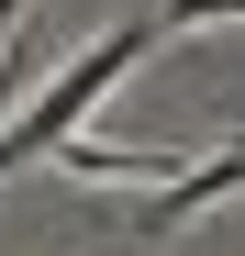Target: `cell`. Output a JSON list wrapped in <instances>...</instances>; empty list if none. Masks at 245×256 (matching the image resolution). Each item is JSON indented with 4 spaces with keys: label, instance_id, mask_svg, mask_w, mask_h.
<instances>
[{
    "label": "cell",
    "instance_id": "6da1fadb",
    "mask_svg": "<svg viewBox=\"0 0 245 256\" xmlns=\"http://www.w3.org/2000/svg\"><path fill=\"white\" fill-rule=\"evenodd\" d=\"M145 45H168V34H156V12H134V22H112V34H100V45L78 56V67H56L45 90H34V100H22L12 122H0V190H12V178H22L34 156H56V145H78V122H90V112H100V100L122 90V78H134V56H145Z\"/></svg>",
    "mask_w": 245,
    "mask_h": 256
},
{
    "label": "cell",
    "instance_id": "7a4b0ae2",
    "mask_svg": "<svg viewBox=\"0 0 245 256\" xmlns=\"http://www.w3.org/2000/svg\"><path fill=\"white\" fill-rule=\"evenodd\" d=\"M234 190H245V145L200 156L178 190H156V200H145V234H178V223H200V212H212V200H234Z\"/></svg>",
    "mask_w": 245,
    "mask_h": 256
},
{
    "label": "cell",
    "instance_id": "3957f363",
    "mask_svg": "<svg viewBox=\"0 0 245 256\" xmlns=\"http://www.w3.org/2000/svg\"><path fill=\"white\" fill-rule=\"evenodd\" d=\"M245 0H156V34H190V22H234Z\"/></svg>",
    "mask_w": 245,
    "mask_h": 256
}]
</instances>
